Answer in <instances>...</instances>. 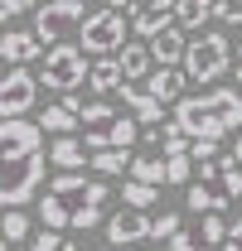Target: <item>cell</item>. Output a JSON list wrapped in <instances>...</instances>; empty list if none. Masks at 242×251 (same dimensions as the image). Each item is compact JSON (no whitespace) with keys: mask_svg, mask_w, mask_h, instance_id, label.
<instances>
[{"mask_svg":"<svg viewBox=\"0 0 242 251\" xmlns=\"http://www.w3.org/2000/svg\"><path fill=\"white\" fill-rule=\"evenodd\" d=\"M170 251H209V247H204V237H199V232H180V237L170 242Z\"/></svg>","mask_w":242,"mask_h":251,"instance_id":"e575fe53","label":"cell"},{"mask_svg":"<svg viewBox=\"0 0 242 251\" xmlns=\"http://www.w3.org/2000/svg\"><path fill=\"white\" fill-rule=\"evenodd\" d=\"M121 101L131 106V116H136L141 126H155V130L165 126V106H160V101H155L146 87H121Z\"/></svg>","mask_w":242,"mask_h":251,"instance_id":"d6986e66","label":"cell"},{"mask_svg":"<svg viewBox=\"0 0 242 251\" xmlns=\"http://www.w3.org/2000/svg\"><path fill=\"white\" fill-rule=\"evenodd\" d=\"M189 155H194V164H213V159H223V155H218V140H194Z\"/></svg>","mask_w":242,"mask_h":251,"instance_id":"836d02e7","label":"cell"},{"mask_svg":"<svg viewBox=\"0 0 242 251\" xmlns=\"http://www.w3.org/2000/svg\"><path fill=\"white\" fill-rule=\"evenodd\" d=\"M170 184H194V155L170 159Z\"/></svg>","mask_w":242,"mask_h":251,"instance_id":"d6a6232c","label":"cell"},{"mask_svg":"<svg viewBox=\"0 0 242 251\" xmlns=\"http://www.w3.org/2000/svg\"><path fill=\"white\" fill-rule=\"evenodd\" d=\"M49 164H59L63 174H78L83 164H92V150L83 140H73V135H59V140L49 145Z\"/></svg>","mask_w":242,"mask_h":251,"instance_id":"2e32d148","label":"cell"},{"mask_svg":"<svg viewBox=\"0 0 242 251\" xmlns=\"http://www.w3.org/2000/svg\"><path fill=\"white\" fill-rule=\"evenodd\" d=\"M228 203H233L228 193H218L213 184H199V179H194V184L184 188V208H189L194 218H209V213H223Z\"/></svg>","mask_w":242,"mask_h":251,"instance_id":"ac0fdd59","label":"cell"},{"mask_svg":"<svg viewBox=\"0 0 242 251\" xmlns=\"http://www.w3.org/2000/svg\"><path fill=\"white\" fill-rule=\"evenodd\" d=\"M20 251H78V247H73V242H68L63 232H49V227H44V232L34 237L30 247H20Z\"/></svg>","mask_w":242,"mask_h":251,"instance_id":"f546056e","label":"cell"},{"mask_svg":"<svg viewBox=\"0 0 242 251\" xmlns=\"http://www.w3.org/2000/svg\"><path fill=\"white\" fill-rule=\"evenodd\" d=\"M151 53L160 68H184V53H189V34L175 25V29H165L160 39H151Z\"/></svg>","mask_w":242,"mask_h":251,"instance_id":"e0dca14e","label":"cell"},{"mask_svg":"<svg viewBox=\"0 0 242 251\" xmlns=\"http://www.w3.org/2000/svg\"><path fill=\"white\" fill-rule=\"evenodd\" d=\"M92 193H97V179H83V174H59L54 184L44 188V198H39V222H44L49 232L73 227V218L92 203Z\"/></svg>","mask_w":242,"mask_h":251,"instance_id":"7a4b0ae2","label":"cell"},{"mask_svg":"<svg viewBox=\"0 0 242 251\" xmlns=\"http://www.w3.org/2000/svg\"><path fill=\"white\" fill-rule=\"evenodd\" d=\"M238 87H242V53H238Z\"/></svg>","mask_w":242,"mask_h":251,"instance_id":"f35d334b","label":"cell"},{"mask_svg":"<svg viewBox=\"0 0 242 251\" xmlns=\"http://www.w3.org/2000/svg\"><path fill=\"white\" fill-rule=\"evenodd\" d=\"M107 10H121L126 15V10H136V0H107Z\"/></svg>","mask_w":242,"mask_h":251,"instance_id":"74e56055","label":"cell"},{"mask_svg":"<svg viewBox=\"0 0 242 251\" xmlns=\"http://www.w3.org/2000/svg\"><path fill=\"white\" fill-rule=\"evenodd\" d=\"M121 198H126V208H141V213H146L155 198H160V188H151V184H136V179H131V184L121 188Z\"/></svg>","mask_w":242,"mask_h":251,"instance_id":"83f0119b","label":"cell"},{"mask_svg":"<svg viewBox=\"0 0 242 251\" xmlns=\"http://www.w3.org/2000/svg\"><path fill=\"white\" fill-rule=\"evenodd\" d=\"M131 179H136V184H151V188L170 184V159H160V155H136Z\"/></svg>","mask_w":242,"mask_h":251,"instance_id":"7402d4cb","label":"cell"},{"mask_svg":"<svg viewBox=\"0 0 242 251\" xmlns=\"http://www.w3.org/2000/svg\"><path fill=\"white\" fill-rule=\"evenodd\" d=\"M44 150V126L39 121H0V155L5 164H15V159H30Z\"/></svg>","mask_w":242,"mask_h":251,"instance_id":"9c48e42d","label":"cell"},{"mask_svg":"<svg viewBox=\"0 0 242 251\" xmlns=\"http://www.w3.org/2000/svg\"><path fill=\"white\" fill-rule=\"evenodd\" d=\"M228 227H233V222L223 218V213H209V218H199V227H194V232H199V237H204V247H218V242H228Z\"/></svg>","mask_w":242,"mask_h":251,"instance_id":"484cf974","label":"cell"},{"mask_svg":"<svg viewBox=\"0 0 242 251\" xmlns=\"http://www.w3.org/2000/svg\"><path fill=\"white\" fill-rule=\"evenodd\" d=\"M88 20L92 15H83V0H49V5L34 10V39H39L44 49H59V44H68L63 34L83 29Z\"/></svg>","mask_w":242,"mask_h":251,"instance_id":"5b68a950","label":"cell"},{"mask_svg":"<svg viewBox=\"0 0 242 251\" xmlns=\"http://www.w3.org/2000/svg\"><path fill=\"white\" fill-rule=\"evenodd\" d=\"M25 10H39V0H0V15H5V20H15V15H25Z\"/></svg>","mask_w":242,"mask_h":251,"instance_id":"d590c367","label":"cell"},{"mask_svg":"<svg viewBox=\"0 0 242 251\" xmlns=\"http://www.w3.org/2000/svg\"><path fill=\"white\" fill-rule=\"evenodd\" d=\"M213 20H223V25H242V0H213Z\"/></svg>","mask_w":242,"mask_h":251,"instance_id":"1f68e13d","label":"cell"},{"mask_svg":"<svg viewBox=\"0 0 242 251\" xmlns=\"http://www.w3.org/2000/svg\"><path fill=\"white\" fill-rule=\"evenodd\" d=\"M44 164H49V155H44V150H39V155H30V159L5 164V179H0V203H5V213H10V208L34 203V193L44 188Z\"/></svg>","mask_w":242,"mask_h":251,"instance_id":"8992f818","label":"cell"},{"mask_svg":"<svg viewBox=\"0 0 242 251\" xmlns=\"http://www.w3.org/2000/svg\"><path fill=\"white\" fill-rule=\"evenodd\" d=\"M131 164H136L131 150H97V155H92V169H97V174H107V179L121 174V169H131Z\"/></svg>","mask_w":242,"mask_h":251,"instance_id":"d4e9b609","label":"cell"},{"mask_svg":"<svg viewBox=\"0 0 242 251\" xmlns=\"http://www.w3.org/2000/svg\"><path fill=\"white\" fill-rule=\"evenodd\" d=\"M209 20H213V0H180V29L204 34Z\"/></svg>","mask_w":242,"mask_h":251,"instance_id":"603a6c76","label":"cell"},{"mask_svg":"<svg viewBox=\"0 0 242 251\" xmlns=\"http://www.w3.org/2000/svg\"><path fill=\"white\" fill-rule=\"evenodd\" d=\"M141 140V121L136 116H117L112 126H102V130H83V145H88L92 155L97 150H131Z\"/></svg>","mask_w":242,"mask_h":251,"instance_id":"8fae6325","label":"cell"},{"mask_svg":"<svg viewBox=\"0 0 242 251\" xmlns=\"http://www.w3.org/2000/svg\"><path fill=\"white\" fill-rule=\"evenodd\" d=\"M175 25H180V0H151V5H141L136 20H131V29L141 34L146 44L160 39L165 29H175Z\"/></svg>","mask_w":242,"mask_h":251,"instance_id":"7c38bea8","label":"cell"},{"mask_svg":"<svg viewBox=\"0 0 242 251\" xmlns=\"http://www.w3.org/2000/svg\"><path fill=\"white\" fill-rule=\"evenodd\" d=\"M78 121L88 126V130H102V126H112V121H117V111H112V106H107V101H88V106H83V116H78Z\"/></svg>","mask_w":242,"mask_h":251,"instance_id":"f1b7e54d","label":"cell"},{"mask_svg":"<svg viewBox=\"0 0 242 251\" xmlns=\"http://www.w3.org/2000/svg\"><path fill=\"white\" fill-rule=\"evenodd\" d=\"M180 232H184V227H180V213H160V218H155V227H151L155 242H175Z\"/></svg>","mask_w":242,"mask_h":251,"instance_id":"4dcf8cb0","label":"cell"},{"mask_svg":"<svg viewBox=\"0 0 242 251\" xmlns=\"http://www.w3.org/2000/svg\"><path fill=\"white\" fill-rule=\"evenodd\" d=\"M151 227H155V218L151 213H141V208H117L112 218H107V242L112 247H131V242H146L151 237Z\"/></svg>","mask_w":242,"mask_h":251,"instance_id":"30bf717a","label":"cell"},{"mask_svg":"<svg viewBox=\"0 0 242 251\" xmlns=\"http://www.w3.org/2000/svg\"><path fill=\"white\" fill-rule=\"evenodd\" d=\"M223 251H242V218H233V227H228V242H223Z\"/></svg>","mask_w":242,"mask_h":251,"instance_id":"8d00e7d4","label":"cell"},{"mask_svg":"<svg viewBox=\"0 0 242 251\" xmlns=\"http://www.w3.org/2000/svg\"><path fill=\"white\" fill-rule=\"evenodd\" d=\"M39 77H34L30 68H10L5 73V82H0V116L5 121H25L30 116V106L39 101Z\"/></svg>","mask_w":242,"mask_h":251,"instance_id":"ba28073f","label":"cell"},{"mask_svg":"<svg viewBox=\"0 0 242 251\" xmlns=\"http://www.w3.org/2000/svg\"><path fill=\"white\" fill-rule=\"evenodd\" d=\"M39 126H44V130H54V135H68L73 126H83V121H78V111H68L63 101H54V106H44Z\"/></svg>","mask_w":242,"mask_h":251,"instance_id":"cb8c5ba5","label":"cell"},{"mask_svg":"<svg viewBox=\"0 0 242 251\" xmlns=\"http://www.w3.org/2000/svg\"><path fill=\"white\" fill-rule=\"evenodd\" d=\"M238 164H242V135H238Z\"/></svg>","mask_w":242,"mask_h":251,"instance_id":"ab89813d","label":"cell"},{"mask_svg":"<svg viewBox=\"0 0 242 251\" xmlns=\"http://www.w3.org/2000/svg\"><path fill=\"white\" fill-rule=\"evenodd\" d=\"M141 251H160V247H141Z\"/></svg>","mask_w":242,"mask_h":251,"instance_id":"60d3db41","label":"cell"},{"mask_svg":"<svg viewBox=\"0 0 242 251\" xmlns=\"http://www.w3.org/2000/svg\"><path fill=\"white\" fill-rule=\"evenodd\" d=\"M228 63H233V44H228V34H194L189 39V53H184V73H189V82H213V77H223L228 73Z\"/></svg>","mask_w":242,"mask_h":251,"instance_id":"277c9868","label":"cell"},{"mask_svg":"<svg viewBox=\"0 0 242 251\" xmlns=\"http://www.w3.org/2000/svg\"><path fill=\"white\" fill-rule=\"evenodd\" d=\"M126 15L121 10H92V20L83 25V49L88 53H102V58H112V49H126Z\"/></svg>","mask_w":242,"mask_h":251,"instance_id":"52a82bcc","label":"cell"},{"mask_svg":"<svg viewBox=\"0 0 242 251\" xmlns=\"http://www.w3.org/2000/svg\"><path fill=\"white\" fill-rule=\"evenodd\" d=\"M184 82H189V73H184V68H155L151 82H146V92H151L160 106H170V101L180 106V101H184V97H180V92H184Z\"/></svg>","mask_w":242,"mask_h":251,"instance_id":"5bb4252c","label":"cell"},{"mask_svg":"<svg viewBox=\"0 0 242 251\" xmlns=\"http://www.w3.org/2000/svg\"><path fill=\"white\" fill-rule=\"evenodd\" d=\"M88 77H92V63H88V49H83V44H59V49L44 53V68H39V82H44V87L73 97Z\"/></svg>","mask_w":242,"mask_h":251,"instance_id":"3957f363","label":"cell"},{"mask_svg":"<svg viewBox=\"0 0 242 251\" xmlns=\"http://www.w3.org/2000/svg\"><path fill=\"white\" fill-rule=\"evenodd\" d=\"M199 184H213L218 193H228V198H242V164H238V155H223V159H213V164H199Z\"/></svg>","mask_w":242,"mask_h":251,"instance_id":"4fadbf2b","label":"cell"},{"mask_svg":"<svg viewBox=\"0 0 242 251\" xmlns=\"http://www.w3.org/2000/svg\"><path fill=\"white\" fill-rule=\"evenodd\" d=\"M0 53H5V63H10V68H25V63L39 58L44 49H39L34 29H5V39H0Z\"/></svg>","mask_w":242,"mask_h":251,"instance_id":"9a60e30c","label":"cell"},{"mask_svg":"<svg viewBox=\"0 0 242 251\" xmlns=\"http://www.w3.org/2000/svg\"><path fill=\"white\" fill-rule=\"evenodd\" d=\"M238 53H242V49H238Z\"/></svg>","mask_w":242,"mask_h":251,"instance_id":"b9f144b4","label":"cell"},{"mask_svg":"<svg viewBox=\"0 0 242 251\" xmlns=\"http://www.w3.org/2000/svg\"><path fill=\"white\" fill-rule=\"evenodd\" d=\"M92 92H121L126 87V73H121V58H97L92 63Z\"/></svg>","mask_w":242,"mask_h":251,"instance_id":"44dd1931","label":"cell"},{"mask_svg":"<svg viewBox=\"0 0 242 251\" xmlns=\"http://www.w3.org/2000/svg\"><path fill=\"white\" fill-rule=\"evenodd\" d=\"M151 68H155V53H151V44H126L121 49V73L131 77V82H151Z\"/></svg>","mask_w":242,"mask_h":251,"instance_id":"ffe728a7","label":"cell"},{"mask_svg":"<svg viewBox=\"0 0 242 251\" xmlns=\"http://www.w3.org/2000/svg\"><path fill=\"white\" fill-rule=\"evenodd\" d=\"M5 242H20V247H30V218H25V208H10L5 213Z\"/></svg>","mask_w":242,"mask_h":251,"instance_id":"4316f807","label":"cell"},{"mask_svg":"<svg viewBox=\"0 0 242 251\" xmlns=\"http://www.w3.org/2000/svg\"><path fill=\"white\" fill-rule=\"evenodd\" d=\"M175 126L189 140H223V135H242V92L238 87H209L199 97H184L175 106Z\"/></svg>","mask_w":242,"mask_h":251,"instance_id":"6da1fadb","label":"cell"}]
</instances>
